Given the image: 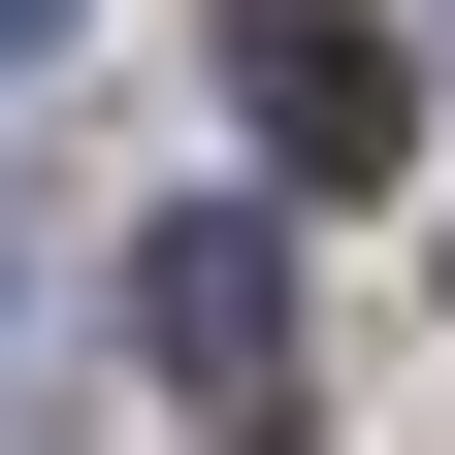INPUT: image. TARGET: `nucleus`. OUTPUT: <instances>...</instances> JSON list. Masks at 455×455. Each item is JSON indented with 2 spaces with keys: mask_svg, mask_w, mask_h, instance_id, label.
I'll return each mask as SVG.
<instances>
[{
  "mask_svg": "<svg viewBox=\"0 0 455 455\" xmlns=\"http://www.w3.org/2000/svg\"><path fill=\"white\" fill-rule=\"evenodd\" d=\"M163 390L196 423H293V260L260 228H163Z\"/></svg>",
  "mask_w": 455,
  "mask_h": 455,
  "instance_id": "obj_2",
  "label": "nucleus"
},
{
  "mask_svg": "<svg viewBox=\"0 0 455 455\" xmlns=\"http://www.w3.org/2000/svg\"><path fill=\"white\" fill-rule=\"evenodd\" d=\"M0 66H66V0H0Z\"/></svg>",
  "mask_w": 455,
  "mask_h": 455,
  "instance_id": "obj_3",
  "label": "nucleus"
},
{
  "mask_svg": "<svg viewBox=\"0 0 455 455\" xmlns=\"http://www.w3.org/2000/svg\"><path fill=\"white\" fill-rule=\"evenodd\" d=\"M0 325H33V228H0Z\"/></svg>",
  "mask_w": 455,
  "mask_h": 455,
  "instance_id": "obj_4",
  "label": "nucleus"
},
{
  "mask_svg": "<svg viewBox=\"0 0 455 455\" xmlns=\"http://www.w3.org/2000/svg\"><path fill=\"white\" fill-rule=\"evenodd\" d=\"M228 131H260V163H325V196H358V163L423 131V98H390V33H358V0H260V33H228Z\"/></svg>",
  "mask_w": 455,
  "mask_h": 455,
  "instance_id": "obj_1",
  "label": "nucleus"
}]
</instances>
